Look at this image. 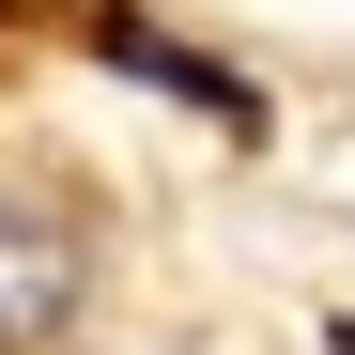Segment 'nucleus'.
I'll return each mask as SVG.
<instances>
[{"mask_svg":"<svg viewBox=\"0 0 355 355\" xmlns=\"http://www.w3.org/2000/svg\"><path fill=\"white\" fill-rule=\"evenodd\" d=\"M108 309V201L46 155H0V355H78Z\"/></svg>","mask_w":355,"mask_h":355,"instance_id":"obj_1","label":"nucleus"},{"mask_svg":"<svg viewBox=\"0 0 355 355\" xmlns=\"http://www.w3.org/2000/svg\"><path fill=\"white\" fill-rule=\"evenodd\" d=\"M78 46H93L108 78H139L155 108H201V124H232V139H263V124H278V108H263V78L232 62V46H186L155 0H93V16H78Z\"/></svg>","mask_w":355,"mask_h":355,"instance_id":"obj_2","label":"nucleus"}]
</instances>
